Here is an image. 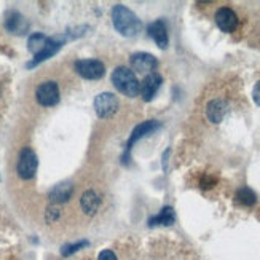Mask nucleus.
Segmentation results:
<instances>
[{"instance_id": "obj_22", "label": "nucleus", "mask_w": 260, "mask_h": 260, "mask_svg": "<svg viewBox=\"0 0 260 260\" xmlns=\"http://www.w3.org/2000/svg\"><path fill=\"white\" fill-rule=\"evenodd\" d=\"M98 260H117V254L114 251H110V249H104V251L99 252Z\"/></svg>"}, {"instance_id": "obj_10", "label": "nucleus", "mask_w": 260, "mask_h": 260, "mask_svg": "<svg viewBox=\"0 0 260 260\" xmlns=\"http://www.w3.org/2000/svg\"><path fill=\"white\" fill-rule=\"evenodd\" d=\"M161 82H163V78L160 74H156V72H152L149 75H145V78L142 80V83L139 85V93L142 96L144 101H152L153 96L156 94V91L160 89L161 86Z\"/></svg>"}, {"instance_id": "obj_7", "label": "nucleus", "mask_w": 260, "mask_h": 260, "mask_svg": "<svg viewBox=\"0 0 260 260\" xmlns=\"http://www.w3.org/2000/svg\"><path fill=\"white\" fill-rule=\"evenodd\" d=\"M118 109V99L112 93H101L94 98V110L98 117L109 118L117 112Z\"/></svg>"}, {"instance_id": "obj_4", "label": "nucleus", "mask_w": 260, "mask_h": 260, "mask_svg": "<svg viewBox=\"0 0 260 260\" xmlns=\"http://www.w3.org/2000/svg\"><path fill=\"white\" fill-rule=\"evenodd\" d=\"M75 71L86 80H99L106 74V66L99 59H78L75 62Z\"/></svg>"}, {"instance_id": "obj_13", "label": "nucleus", "mask_w": 260, "mask_h": 260, "mask_svg": "<svg viewBox=\"0 0 260 260\" xmlns=\"http://www.w3.org/2000/svg\"><path fill=\"white\" fill-rule=\"evenodd\" d=\"M229 112V104L222 99H212L206 106V117L211 123H220Z\"/></svg>"}, {"instance_id": "obj_8", "label": "nucleus", "mask_w": 260, "mask_h": 260, "mask_svg": "<svg viewBox=\"0 0 260 260\" xmlns=\"http://www.w3.org/2000/svg\"><path fill=\"white\" fill-rule=\"evenodd\" d=\"M214 19H216V24L217 27L222 30V32H235L236 27H238V15L235 13V11L229 7H222L216 11V16H214Z\"/></svg>"}, {"instance_id": "obj_23", "label": "nucleus", "mask_w": 260, "mask_h": 260, "mask_svg": "<svg viewBox=\"0 0 260 260\" xmlns=\"http://www.w3.org/2000/svg\"><path fill=\"white\" fill-rule=\"evenodd\" d=\"M252 99H254V103L260 107V80L255 83V86L252 89Z\"/></svg>"}, {"instance_id": "obj_18", "label": "nucleus", "mask_w": 260, "mask_h": 260, "mask_svg": "<svg viewBox=\"0 0 260 260\" xmlns=\"http://www.w3.org/2000/svg\"><path fill=\"white\" fill-rule=\"evenodd\" d=\"M235 198H236V203H240V205L247 206V208H249V206H254V205H255V201H257L255 193H254V191H252L249 187H241L238 191H236Z\"/></svg>"}, {"instance_id": "obj_3", "label": "nucleus", "mask_w": 260, "mask_h": 260, "mask_svg": "<svg viewBox=\"0 0 260 260\" xmlns=\"http://www.w3.org/2000/svg\"><path fill=\"white\" fill-rule=\"evenodd\" d=\"M37 166H39V160H37V155L34 153L32 149L26 147V149H22L19 152L16 171H18V176L22 180H29V179H32L34 176H36Z\"/></svg>"}, {"instance_id": "obj_15", "label": "nucleus", "mask_w": 260, "mask_h": 260, "mask_svg": "<svg viewBox=\"0 0 260 260\" xmlns=\"http://www.w3.org/2000/svg\"><path fill=\"white\" fill-rule=\"evenodd\" d=\"M80 206L86 216H94L101 206V198L94 190H86L80 198Z\"/></svg>"}, {"instance_id": "obj_2", "label": "nucleus", "mask_w": 260, "mask_h": 260, "mask_svg": "<svg viewBox=\"0 0 260 260\" xmlns=\"http://www.w3.org/2000/svg\"><path fill=\"white\" fill-rule=\"evenodd\" d=\"M112 83L118 89L121 94L128 98H136L139 94V80L136 77L134 71L128 69V67H117L112 72Z\"/></svg>"}, {"instance_id": "obj_9", "label": "nucleus", "mask_w": 260, "mask_h": 260, "mask_svg": "<svg viewBox=\"0 0 260 260\" xmlns=\"http://www.w3.org/2000/svg\"><path fill=\"white\" fill-rule=\"evenodd\" d=\"M64 42H66V37H64V36L50 37V39L47 40V45H45V48H43L39 54H36V58H34V59L27 64V67H34V66H37V64H40V62H43V61L50 59L53 54H56V53L59 51V48L64 45Z\"/></svg>"}, {"instance_id": "obj_17", "label": "nucleus", "mask_w": 260, "mask_h": 260, "mask_svg": "<svg viewBox=\"0 0 260 260\" xmlns=\"http://www.w3.org/2000/svg\"><path fill=\"white\" fill-rule=\"evenodd\" d=\"M74 195V185L69 184V182H64V184H59L56 185L51 191L48 198L53 201V203H66L69 201V198Z\"/></svg>"}, {"instance_id": "obj_11", "label": "nucleus", "mask_w": 260, "mask_h": 260, "mask_svg": "<svg viewBox=\"0 0 260 260\" xmlns=\"http://www.w3.org/2000/svg\"><path fill=\"white\" fill-rule=\"evenodd\" d=\"M129 61H131L133 69L138 71V72H142V74H145V72L152 74V71L156 69V66H158V61H156L155 56L150 53H144V51L134 53Z\"/></svg>"}, {"instance_id": "obj_20", "label": "nucleus", "mask_w": 260, "mask_h": 260, "mask_svg": "<svg viewBox=\"0 0 260 260\" xmlns=\"http://www.w3.org/2000/svg\"><path fill=\"white\" fill-rule=\"evenodd\" d=\"M86 246H88V241H78V243H74V244H66L62 247L61 254H62V257H69V255L75 254L77 251L83 249V247H86Z\"/></svg>"}, {"instance_id": "obj_1", "label": "nucleus", "mask_w": 260, "mask_h": 260, "mask_svg": "<svg viewBox=\"0 0 260 260\" xmlns=\"http://www.w3.org/2000/svg\"><path fill=\"white\" fill-rule=\"evenodd\" d=\"M112 22L115 29L125 37H133L142 29L141 19L125 5H115L112 8Z\"/></svg>"}, {"instance_id": "obj_5", "label": "nucleus", "mask_w": 260, "mask_h": 260, "mask_svg": "<svg viewBox=\"0 0 260 260\" xmlns=\"http://www.w3.org/2000/svg\"><path fill=\"white\" fill-rule=\"evenodd\" d=\"M36 98H37V103L43 107H53L59 103V86L56 82L48 80V82H43L42 85H39L37 91H36Z\"/></svg>"}, {"instance_id": "obj_6", "label": "nucleus", "mask_w": 260, "mask_h": 260, "mask_svg": "<svg viewBox=\"0 0 260 260\" xmlns=\"http://www.w3.org/2000/svg\"><path fill=\"white\" fill-rule=\"evenodd\" d=\"M160 126H161V125H160V121H156V120H147V121L139 123V125L133 129L131 136H129L126 152H125V155L121 156V161H125V163L129 161V150H131V147L134 145V142H138L139 139L144 138V136H147V134H150V133L156 131Z\"/></svg>"}, {"instance_id": "obj_21", "label": "nucleus", "mask_w": 260, "mask_h": 260, "mask_svg": "<svg viewBox=\"0 0 260 260\" xmlns=\"http://www.w3.org/2000/svg\"><path fill=\"white\" fill-rule=\"evenodd\" d=\"M59 217H61V209L58 206H50L47 209V212H45V220H47L48 223L56 222Z\"/></svg>"}, {"instance_id": "obj_12", "label": "nucleus", "mask_w": 260, "mask_h": 260, "mask_svg": "<svg viewBox=\"0 0 260 260\" xmlns=\"http://www.w3.org/2000/svg\"><path fill=\"white\" fill-rule=\"evenodd\" d=\"M147 34H149V37H150L161 50L168 48L169 36H168V27H166V24H165V21L156 19V21L150 22L149 27H147Z\"/></svg>"}, {"instance_id": "obj_19", "label": "nucleus", "mask_w": 260, "mask_h": 260, "mask_svg": "<svg viewBox=\"0 0 260 260\" xmlns=\"http://www.w3.org/2000/svg\"><path fill=\"white\" fill-rule=\"evenodd\" d=\"M47 40L48 37H45L43 34H32V36L29 37V42H27V47L29 50L34 53V54H39L43 48H45V45H47Z\"/></svg>"}, {"instance_id": "obj_14", "label": "nucleus", "mask_w": 260, "mask_h": 260, "mask_svg": "<svg viewBox=\"0 0 260 260\" xmlns=\"http://www.w3.org/2000/svg\"><path fill=\"white\" fill-rule=\"evenodd\" d=\"M5 27L10 32L21 36V34H26L27 32L29 22L24 19V16L19 15L18 11H10V13L7 15V19H5Z\"/></svg>"}, {"instance_id": "obj_16", "label": "nucleus", "mask_w": 260, "mask_h": 260, "mask_svg": "<svg viewBox=\"0 0 260 260\" xmlns=\"http://www.w3.org/2000/svg\"><path fill=\"white\" fill-rule=\"evenodd\" d=\"M174 222H176V212L171 206H165L160 212L156 214V216H153L147 220V223H149L150 227H156V225H165V227H169V225H173Z\"/></svg>"}]
</instances>
